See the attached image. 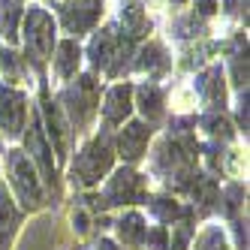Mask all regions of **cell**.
I'll return each instance as SVG.
<instances>
[{"mask_svg":"<svg viewBox=\"0 0 250 250\" xmlns=\"http://www.w3.org/2000/svg\"><path fill=\"white\" fill-rule=\"evenodd\" d=\"M103 0H63L61 6V21L63 27L73 33V37H82L84 30H91L100 19Z\"/></svg>","mask_w":250,"mask_h":250,"instance_id":"cell-11","label":"cell"},{"mask_svg":"<svg viewBox=\"0 0 250 250\" xmlns=\"http://www.w3.org/2000/svg\"><path fill=\"white\" fill-rule=\"evenodd\" d=\"M148 211H151V217L160 223V226H175L178 220H187V217H196L193 208L184 205V202H178L175 196H148L145 199Z\"/></svg>","mask_w":250,"mask_h":250,"instance_id":"cell-16","label":"cell"},{"mask_svg":"<svg viewBox=\"0 0 250 250\" xmlns=\"http://www.w3.org/2000/svg\"><path fill=\"white\" fill-rule=\"evenodd\" d=\"M169 3H187V0H169Z\"/></svg>","mask_w":250,"mask_h":250,"instance_id":"cell-37","label":"cell"},{"mask_svg":"<svg viewBox=\"0 0 250 250\" xmlns=\"http://www.w3.org/2000/svg\"><path fill=\"white\" fill-rule=\"evenodd\" d=\"M73 226H76L79 235H87V232H91V226H94V211L84 208V205L79 202V205L73 208Z\"/></svg>","mask_w":250,"mask_h":250,"instance_id":"cell-31","label":"cell"},{"mask_svg":"<svg viewBox=\"0 0 250 250\" xmlns=\"http://www.w3.org/2000/svg\"><path fill=\"white\" fill-rule=\"evenodd\" d=\"M181 193H187V199L193 202V205H190V208H193V214H208L214 205H217L220 184H217V178H214V175L196 172L190 181H187V187H184Z\"/></svg>","mask_w":250,"mask_h":250,"instance_id":"cell-14","label":"cell"},{"mask_svg":"<svg viewBox=\"0 0 250 250\" xmlns=\"http://www.w3.org/2000/svg\"><path fill=\"white\" fill-rule=\"evenodd\" d=\"M193 238L196 241H190V250H232L220 226H205L199 235H193Z\"/></svg>","mask_w":250,"mask_h":250,"instance_id":"cell-26","label":"cell"},{"mask_svg":"<svg viewBox=\"0 0 250 250\" xmlns=\"http://www.w3.org/2000/svg\"><path fill=\"white\" fill-rule=\"evenodd\" d=\"M133 97H136V103L133 105H139V112H142V118H145V124H157L160 118L166 115V97H163V91H160L157 84H139V87H133Z\"/></svg>","mask_w":250,"mask_h":250,"instance_id":"cell-18","label":"cell"},{"mask_svg":"<svg viewBox=\"0 0 250 250\" xmlns=\"http://www.w3.org/2000/svg\"><path fill=\"white\" fill-rule=\"evenodd\" d=\"M100 112H103V121H105L109 130L127 124V118L133 115V84H127V82L112 84L109 91H105V97H103Z\"/></svg>","mask_w":250,"mask_h":250,"instance_id":"cell-12","label":"cell"},{"mask_svg":"<svg viewBox=\"0 0 250 250\" xmlns=\"http://www.w3.org/2000/svg\"><path fill=\"white\" fill-rule=\"evenodd\" d=\"M193 87H196V97H199L208 109H217L220 112L223 105H226V82H223V69L217 63L205 66L202 73L196 76Z\"/></svg>","mask_w":250,"mask_h":250,"instance_id":"cell-13","label":"cell"},{"mask_svg":"<svg viewBox=\"0 0 250 250\" xmlns=\"http://www.w3.org/2000/svg\"><path fill=\"white\" fill-rule=\"evenodd\" d=\"M145 232H148L145 217L130 208V211H124L115 220V244L124 247V250H142V244H145Z\"/></svg>","mask_w":250,"mask_h":250,"instance_id":"cell-15","label":"cell"},{"mask_svg":"<svg viewBox=\"0 0 250 250\" xmlns=\"http://www.w3.org/2000/svg\"><path fill=\"white\" fill-rule=\"evenodd\" d=\"M24 66H27V61L19 55V51H12V48H3V51H0V69H3L6 82H19V79L24 76Z\"/></svg>","mask_w":250,"mask_h":250,"instance_id":"cell-28","label":"cell"},{"mask_svg":"<svg viewBox=\"0 0 250 250\" xmlns=\"http://www.w3.org/2000/svg\"><path fill=\"white\" fill-rule=\"evenodd\" d=\"M21 33H24V61H30V66L42 69L51 61L58 40H55V19L42 9V6H30L24 9L21 19Z\"/></svg>","mask_w":250,"mask_h":250,"instance_id":"cell-4","label":"cell"},{"mask_svg":"<svg viewBox=\"0 0 250 250\" xmlns=\"http://www.w3.org/2000/svg\"><path fill=\"white\" fill-rule=\"evenodd\" d=\"M214 12H217V0H196V15L199 19H208Z\"/></svg>","mask_w":250,"mask_h":250,"instance_id":"cell-35","label":"cell"},{"mask_svg":"<svg viewBox=\"0 0 250 250\" xmlns=\"http://www.w3.org/2000/svg\"><path fill=\"white\" fill-rule=\"evenodd\" d=\"M121 24H124V37H130V40H145L151 33V21L139 0H127L121 6Z\"/></svg>","mask_w":250,"mask_h":250,"instance_id":"cell-21","label":"cell"},{"mask_svg":"<svg viewBox=\"0 0 250 250\" xmlns=\"http://www.w3.org/2000/svg\"><path fill=\"white\" fill-rule=\"evenodd\" d=\"M118 33H121V30H118V27H112V24L94 33L91 45H87V61H91V66H94V69H103V73H105V66H109V61H112V55H115Z\"/></svg>","mask_w":250,"mask_h":250,"instance_id":"cell-19","label":"cell"},{"mask_svg":"<svg viewBox=\"0 0 250 250\" xmlns=\"http://www.w3.org/2000/svg\"><path fill=\"white\" fill-rule=\"evenodd\" d=\"M148 199V178L139 175L136 169L124 166V169H115L109 184L103 187L100 193V202L103 208H124V205H142Z\"/></svg>","mask_w":250,"mask_h":250,"instance_id":"cell-7","label":"cell"},{"mask_svg":"<svg viewBox=\"0 0 250 250\" xmlns=\"http://www.w3.org/2000/svg\"><path fill=\"white\" fill-rule=\"evenodd\" d=\"M199 127H202L214 142H229L232 136H235V127H232V121H229L223 112H217V109H208V112L199 118Z\"/></svg>","mask_w":250,"mask_h":250,"instance_id":"cell-25","label":"cell"},{"mask_svg":"<svg viewBox=\"0 0 250 250\" xmlns=\"http://www.w3.org/2000/svg\"><path fill=\"white\" fill-rule=\"evenodd\" d=\"M27 133H24V154L27 160L37 169L42 187H51V193H58V169H55V157H51V145H48V136L42 130V118L40 112H30L27 115Z\"/></svg>","mask_w":250,"mask_h":250,"instance_id":"cell-6","label":"cell"},{"mask_svg":"<svg viewBox=\"0 0 250 250\" xmlns=\"http://www.w3.org/2000/svg\"><path fill=\"white\" fill-rule=\"evenodd\" d=\"M19 220H21L19 205H15V199L9 196V190L0 184V250L12 241L15 229H19Z\"/></svg>","mask_w":250,"mask_h":250,"instance_id":"cell-22","label":"cell"},{"mask_svg":"<svg viewBox=\"0 0 250 250\" xmlns=\"http://www.w3.org/2000/svg\"><path fill=\"white\" fill-rule=\"evenodd\" d=\"M148 142H151V124L145 121H127L124 130L118 133V145H115V154L124 157V163H139L148 151Z\"/></svg>","mask_w":250,"mask_h":250,"instance_id":"cell-10","label":"cell"},{"mask_svg":"<svg viewBox=\"0 0 250 250\" xmlns=\"http://www.w3.org/2000/svg\"><path fill=\"white\" fill-rule=\"evenodd\" d=\"M229 226H232V235H235V247L232 250H247V217L229 220Z\"/></svg>","mask_w":250,"mask_h":250,"instance_id":"cell-33","label":"cell"},{"mask_svg":"<svg viewBox=\"0 0 250 250\" xmlns=\"http://www.w3.org/2000/svg\"><path fill=\"white\" fill-rule=\"evenodd\" d=\"M6 172H9V184L15 190V196H19V202L24 211H40L45 205V187L40 181L37 169H33V163L27 160L24 151H9L6 154Z\"/></svg>","mask_w":250,"mask_h":250,"instance_id":"cell-5","label":"cell"},{"mask_svg":"<svg viewBox=\"0 0 250 250\" xmlns=\"http://www.w3.org/2000/svg\"><path fill=\"white\" fill-rule=\"evenodd\" d=\"M199 30H202V21H199L196 12L175 21V37H199Z\"/></svg>","mask_w":250,"mask_h":250,"instance_id":"cell-32","label":"cell"},{"mask_svg":"<svg viewBox=\"0 0 250 250\" xmlns=\"http://www.w3.org/2000/svg\"><path fill=\"white\" fill-rule=\"evenodd\" d=\"M24 19V6L21 0H0V37L6 42L19 40V27Z\"/></svg>","mask_w":250,"mask_h":250,"instance_id":"cell-24","label":"cell"},{"mask_svg":"<svg viewBox=\"0 0 250 250\" xmlns=\"http://www.w3.org/2000/svg\"><path fill=\"white\" fill-rule=\"evenodd\" d=\"M42 118H45V127H42V130H45V136H48V145L55 148L58 163H63L66 154H69V136H73V130H69V121H66V115L61 112V105L48 100L45 87H42Z\"/></svg>","mask_w":250,"mask_h":250,"instance_id":"cell-9","label":"cell"},{"mask_svg":"<svg viewBox=\"0 0 250 250\" xmlns=\"http://www.w3.org/2000/svg\"><path fill=\"white\" fill-rule=\"evenodd\" d=\"M238 130L241 133H247V87H244V91H241V100H238Z\"/></svg>","mask_w":250,"mask_h":250,"instance_id":"cell-34","label":"cell"},{"mask_svg":"<svg viewBox=\"0 0 250 250\" xmlns=\"http://www.w3.org/2000/svg\"><path fill=\"white\" fill-rule=\"evenodd\" d=\"M232 84L244 91L247 87V48L232 51Z\"/></svg>","mask_w":250,"mask_h":250,"instance_id":"cell-29","label":"cell"},{"mask_svg":"<svg viewBox=\"0 0 250 250\" xmlns=\"http://www.w3.org/2000/svg\"><path fill=\"white\" fill-rule=\"evenodd\" d=\"M97 250H124V247H118L112 238H100V241H97Z\"/></svg>","mask_w":250,"mask_h":250,"instance_id":"cell-36","label":"cell"},{"mask_svg":"<svg viewBox=\"0 0 250 250\" xmlns=\"http://www.w3.org/2000/svg\"><path fill=\"white\" fill-rule=\"evenodd\" d=\"M166 247H169V229H166V226H160V223L148 226L142 250H166Z\"/></svg>","mask_w":250,"mask_h":250,"instance_id":"cell-30","label":"cell"},{"mask_svg":"<svg viewBox=\"0 0 250 250\" xmlns=\"http://www.w3.org/2000/svg\"><path fill=\"white\" fill-rule=\"evenodd\" d=\"M133 63H136V69L148 73V79H160V76L169 73L172 58H169V51L160 45V42H145V45L136 51V61Z\"/></svg>","mask_w":250,"mask_h":250,"instance_id":"cell-17","label":"cell"},{"mask_svg":"<svg viewBox=\"0 0 250 250\" xmlns=\"http://www.w3.org/2000/svg\"><path fill=\"white\" fill-rule=\"evenodd\" d=\"M61 112L69 121V130L82 133L87 124L94 121L97 109H100V82L94 73H84L76 82H69L61 91Z\"/></svg>","mask_w":250,"mask_h":250,"instance_id":"cell-3","label":"cell"},{"mask_svg":"<svg viewBox=\"0 0 250 250\" xmlns=\"http://www.w3.org/2000/svg\"><path fill=\"white\" fill-rule=\"evenodd\" d=\"M112 163H115V139H112L109 127H103L79 151L73 169H69V181H73V187H79V190H91L112 172Z\"/></svg>","mask_w":250,"mask_h":250,"instance_id":"cell-2","label":"cell"},{"mask_svg":"<svg viewBox=\"0 0 250 250\" xmlns=\"http://www.w3.org/2000/svg\"><path fill=\"white\" fill-rule=\"evenodd\" d=\"M51 63H55V76L58 79H76L79 63H82V48H79V42L76 40H61L55 45Z\"/></svg>","mask_w":250,"mask_h":250,"instance_id":"cell-20","label":"cell"},{"mask_svg":"<svg viewBox=\"0 0 250 250\" xmlns=\"http://www.w3.org/2000/svg\"><path fill=\"white\" fill-rule=\"evenodd\" d=\"M244 199H247V187L241 184V181H232V184H226L220 193H217V208L226 220H235V217H241V211H244Z\"/></svg>","mask_w":250,"mask_h":250,"instance_id":"cell-23","label":"cell"},{"mask_svg":"<svg viewBox=\"0 0 250 250\" xmlns=\"http://www.w3.org/2000/svg\"><path fill=\"white\" fill-rule=\"evenodd\" d=\"M196 151H199V145H196L193 133H169L151 157V172L163 178L169 190L181 193L187 181L196 175V163H199Z\"/></svg>","mask_w":250,"mask_h":250,"instance_id":"cell-1","label":"cell"},{"mask_svg":"<svg viewBox=\"0 0 250 250\" xmlns=\"http://www.w3.org/2000/svg\"><path fill=\"white\" fill-rule=\"evenodd\" d=\"M193 235H196V217L178 220L175 226H169V247L166 250H190Z\"/></svg>","mask_w":250,"mask_h":250,"instance_id":"cell-27","label":"cell"},{"mask_svg":"<svg viewBox=\"0 0 250 250\" xmlns=\"http://www.w3.org/2000/svg\"><path fill=\"white\" fill-rule=\"evenodd\" d=\"M27 124V97L12 84H0V133L19 139Z\"/></svg>","mask_w":250,"mask_h":250,"instance_id":"cell-8","label":"cell"}]
</instances>
